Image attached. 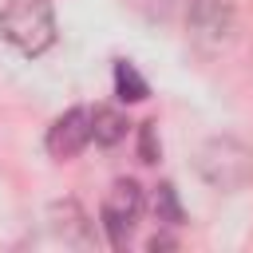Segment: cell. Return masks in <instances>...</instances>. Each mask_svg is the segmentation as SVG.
I'll return each instance as SVG.
<instances>
[{"label": "cell", "instance_id": "6da1fadb", "mask_svg": "<svg viewBox=\"0 0 253 253\" xmlns=\"http://www.w3.org/2000/svg\"><path fill=\"white\" fill-rule=\"evenodd\" d=\"M194 170H198V178H202L210 190L233 194V190H245V186L253 182V150H249L241 138L217 134V138H206V142L198 146Z\"/></svg>", "mask_w": 253, "mask_h": 253}, {"label": "cell", "instance_id": "7a4b0ae2", "mask_svg": "<svg viewBox=\"0 0 253 253\" xmlns=\"http://www.w3.org/2000/svg\"><path fill=\"white\" fill-rule=\"evenodd\" d=\"M55 12L47 0H8L0 8V36L20 55L36 59L55 43Z\"/></svg>", "mask_w": 253, "mask_h": 253}, {"label": "cell", "instance_id": "3957f363", "mask_svg": "<svg viewBox=\"0 0 253 253\" xmlns=\"http://www.w3.org/2000/svg\"><path fill=\"white\" fill-rule=\"evenodd\" d=\"M186 32L202 55H217L237 40V0H186Z\"/></svg>", "mask_w": 253, "mask_h": 253}, {"label": "cell", "instance_id": "277c9868", "mask_svg": "<svg viewBox=\"0 0 253 253\" xmlns=\"http://www.w3.org/2000/svg\"><path fill=\"white\" fill-rule=\"evenodd\" d=\"M142 213V186L134 178H115L107 198H103V229H107V241L115 249H126L130 233H134V221Z\"/></svg>", "mask_w": 253, "mask_h": 253}, {"label": "cell", "instance_id": "5b68a950", "mask_svg": "<svg viewBox=\"0 0 253 253\" xmlns=\"http://www.w3.org/2000/svg\"><path fill=\"white\" fill-rule=\"evenodd\" d=\"M87 142H91V111L87 107H71L47 126V150L55 158H75Z\"/></svg>", "mask_w": 253, "mask_h": 253}, {"label": "cell", "instance_id": "8992f818", "mask_svg": "<svg viewBox=\"0 0 253 253\" xmlns=\"http://www.w3.org/2000/svg\"><path fill=\"white\" fill-rule=\"evenodd\" d=\"M51 225L67 245H91V225H87V217H83V210L75 202L51 206Z\"/></svg>", "mask_w": 253, "mask_h": 253}, {"label": "cell", "instance_id": "52a82bcc", "mask_svg": "<svg viewBox=\"0 0 253 253\" xmlns=\"http://www.w3.org/2000/svg\"><path fill=\"white\" fill-rule=\"evenodd\" d=\"M91 138L99 146H119L126 138V115L115 111V107H99L91 111Z\"/></svg>", "mask_w": 253, "mask_h": 253}, {"label": "cell", "instance_id": "ba28073f", "mask_svg": "<svg viewBox=\"0 0 253 253\" xmlns=\"http://www.w3.org/2000/svg\"><path fill=\"white\" fill-rule=\"evenodd\" d=\"M115 95H119L123 103H142V99L150 95L146 79L138 75V67H134L130 59H115Z\"/></svg>", "mask_w": 253, "mask_h": 253}, {"label": "cell", "instance_id": "9c48e42d", "mask_svg": "<svg viewBox=\"0 0 253 253\" xmlns=\"http://www.w3.org/2000/svg\"><path fill=\"white\" fill-rule=\"evenodd\" d=\"M154 217L166 221V225H182V221H186V210H182L178 190H174L170 182H158V186H154Z\"/></svg>", "mask_w": 253, "mask_h": 253}, {"label": "cell", "instance_id": "30bf717a", "mask_svg": "<svg viewBox=\"0 0 253 253\" xmlns=\"http://www.w3.org/2000/svg\"><path fill=\"white\" fill-rule=\"evenodd\" d=\"M162 146H158V134H154V123H142L138 126V158L142 162H158Z\"/></svg>", "mask_w": 253, "mask_h": 253}, {"label": "cell", "instance_id": "8fae6325", "mask_svg": "<svg viewBox=\"0 0 253 253\" xmlns=\"http://www.w3.org/2000/svg\"><path fill=\"white\" fill-rule=\"evenodd\" d=\"M146 249H150V253H158V249H174V237H150Z\"/></svg>", "mask_w": 253, "mask_h": 253}]
</instances>
